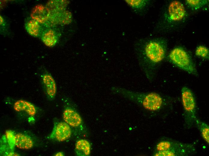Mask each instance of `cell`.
Masks as SVG:
<instances>
[{"label":"cell","mask_w":209,"mask_h":156,"mask_svg":"<svg viewBox=\"0 0 209 156\" xmlns=\"http://www.w3.org/2000/svg\"><path fill=\"white\" fill-rule=\"evenodd\" d=\"M111 90L114 93L135 102L149 111L158 110L164 105L162 97L156 92H138L116 86L112 87Z\"/></svg>","instance_id":"7a4b0ae2"},{"label":"cell","mask_w":209,"mask_h":156,"mask_svg":"<svg viewBox=\"0 0 209 156\" xmlns=\"http://www.w3.org/2000/svg\"><path fill=\"white\" fill-rule=\"evenodd\" d=\"M195 54L197 56L207 59L209 58V50L205 46L200 45L197 47Z\"/></svg>","instance_id":"d6986e66"},{"label":"cell","mask_w":209,"mask_h":156,"mask_svg":"<svg viewBox=\"0 0 209 156\" xmlns=\"http://www.w3.org/2000/svg\"><path fill=\"white\" fill-rule=\"evenodd\" d=\"M42 85L48 98L53 100L56 93V86L55 80L52 75L46 71L41 75Z\"/></svg>","instance_id":"9c48e42d"},{"label":"cell","mask_w":209,"mask_h":156,"mask_svg":"<svg viewBox=\"0 0 209 156\" xmlns=\"http://www.w3.org/2000/svg\"><path fill=\"white\" fill-rule=\"evenodd\" d=\"M195 152L193 145L181 142L168 138H164L155 147L153 156H188Z\"/></svg>","instance_id":"3957f363"},{"label":"cell","mask_w":209,"mask_h":156,"mask_svg":"<svg viewBox=\"0 0 209 156\" xmlns=\"http://www.w3.org/2000/svg\"><path fill=\"white\" fill-rule=\"evenodd\" d=\"M56 32L52 29H49L44 33L41 39L43 43L47 46L53 47L56 44L58 40Z\"/></svg>","instance_id":"5bb4252c"},{"label":"cell","mask_w":209,"mask_h":156,"mask_svg":"<svg viewBox=\"0 0 209 156\" xmlns=\"http://www.w3.org/2000/svg\"><path fill=\"white\" fill-rule=\"evenodd\" d=\"M4 22V20L2 16H0V24H2Z\"/></svg>","instance_id":"44dd1931"},{"label":"cell","mask_w":209,"mask_h":156,"mask_svg":"<svg viewBox=\"0 0 209 156\" xmlns=\"http://www.w3.org/2000/svg\"><path fill=\"white\" fill-rule=\"evenodd\" d=\"M63 119L76 133L81 136H86L87 129L83 119L74 105L66 106L62 114Z\"/></svg>","instance_id":"8992f818"},{"label":"cell","mask_w":209,"mask_h":156,"mask_svg":"<svg viewBox=\"0 0 209 156\" xmlns=\"http://www.w3.org/2000/svg\"><path fill=\"white\" fill-rule=\"evenodd\" d=\"M126 2L132 9L138 10L143 8L147 4V1L144 0H126Z\"/></svg>","instance_id":"e0dca14e"},{"label":"cell","mask_w":209,"mask_h":156,"mask_svg":"<svg viewBox=\"0 0 209 156\" xmlns=\"http://www.w3.org/2000/svg\"><path fill=\"white\" fill-rule=\"evenodd\" d=\"M13 108L16 112H24L31 116H35L37 112L36 108L33 104L24 100H19L16 101Z\"/></svg>","instance_id":"8fae6325"},{"label":"cell","mask_w":209,"mask_h":156,"mask_svg":"<svg viewBox=\"0 0 209 156\" xmlns=\"http://www.w3.org/2000/svg\"><path fill=\"white\" fill-rule=\"evenodd\" d=\"M181 95L185 123L186 126L189 128L195 123L196 119L195 99L192 91L186 86L182 87Z\"/></svg>","instance_id":"5b68a950"},{"label":"cell","mask_w":209,"mask_h":156,"mask_svg":"<svg viewBox=\"0 0 209 156\" xmlns=\"http://www.w3.org/2000/svg\"><path fill=\"white\" fill-rule=\"evenodd\" d=\"M168 58L170 62L179 69L197 76L198 74L191 57L183 48L176 47L170 52Z\"/></svg>","instance_id":"277c9868"},{"label":"cell","mask_w":209,"mask_h":156,"mask_svg":"<svg viewBox=\"0 0 209 156\" xmlns=\"http://www.w3.org/2000/svg\"><path fill=\"white\" fill-rule=\"evenodd\" d=\"M71 134L70 126L65 122H59L55 124L49 138L59 142H63L69 139Z\"/></svg>","instance_id":"52a82bcc"},{"label":"cell","mask_w":209,"mask_h":156,"mask_svg":"<svg viewBox=\"0 0 209 156\" xmlns=\"http://www.w3.org/2000/svg\"><path fill=\"white\" fill-rule=\"evenodd\" d=\"M50 12L47 7L37 5L32 9L31 16L33 19L40 23H44L49 19Z\"/></svg>","instance_id":"30bf717a"},{"label":"cell","mask_w":209,"mask_h":156,"mask_svg":"<svg viewBox=\"0 0 209 156\" xmlns=\"http://www.w3.org/2000/svg\"><path fill=\"white\" fill-rule=\"evenodd\" d=\"M64 154L63 152H59L56 153L55 155V156H64Z\"/></svg>","instance_id":"ffe728a7"},{"label":"cell","mask_w":209,"mask_h":156,"mask_svg":"<svg viewBox=\"0 0 209 156\" xmlns=\"http://www.w3.org/2000/svg\"><path fill=\"white\" fill-rule=\"evenodd\" d=\"M134 51L142 70L147 80L152 82L166 57V43L158 39L138 42L135 44Z\"/></svg>","instance_id":"6da1fadb"},{"label":"cell","mask_w":209,"mask_h":156,"mask_svg":"<svg viewBox=\"0 0 209 156\" xmlns=\"http://www.w3.org/2000/svg\"><path fill=\"white\" fill-rule=\"evenodd\" d=\"M14 144L17 148L23 150H28L32 148L34 143L29 136L21 133L16 134L14 137Z\"/></svg>","instance_id":"7c38bea8"},{"label":"cell","mask_w":209,"mask_h":156,"mask_svg":"<svg viewBox=\"0 0 209 156\" xmlns=\"http://www.w3.org/2000/svg\"><path fill=\"white\" fill-rule=\"evenodd\" d=\"M91 148L89 141L84 139H80L75 145V154L78 156H88L90 153Z\"/></svg>","instance_id":"4fadbf2b"},{"label":"cell","mask_w":209,"mask_h":156,"mask_svg":"<svg viewBox=\"0 0 209 156\" xmlns=\"http://www.w3.org/2000/svg\"><path fill=\"white\" fill-rule=\"evenodd\" d=\"M195 123L198 129L200 131L201 136L207 143L209 141V126L205 122L198 119H196Z\"/></svg>","instance_id":"2e32d148"},{"label":"cell","mask_w":209,"mask_h":156,"mask_svg":"<svg viewBox=\"0 0 209 156\" xmlns=\"http://www.w3.org/2000/svg\"><path fill=\"white\" fill-rule=\"evenodd\" d=\"M25 26V29L30 35L34 37L39 36L40 26L38 22L32 19L26 22Z\"/></svg>","instance_id":"9a60e30c"},{"label":"cell","mask_w":209,"mask_h":156,"mask_svg":"<svg viewBox=\"0 0 209 156\" xmlns=\"http://www.w3.org/2000/svg\"><path fill=\"white\" fill-rule=\"evenodd\" d=\"M186 11L183 4L177 1H174L169 4L168 9V18L172 22L182 20L186 16Z\"/></svg>","instance_id":"ba28073f"},{"label":"cell","mask_w":209,"mask_h":156,"mask_svg":"<svg viewBox=\"0 0 209 156\" xmlns=\"http://www.w3.org/2000/svg\"><path fill=\"white\" fill-rule=\"evenodd\" d=\"M207 0H188L186 1V3L190 8L193 10L199 9L207 2Z\"/></svg>","instance_id":"ac0fdd59"}]
</instances>
